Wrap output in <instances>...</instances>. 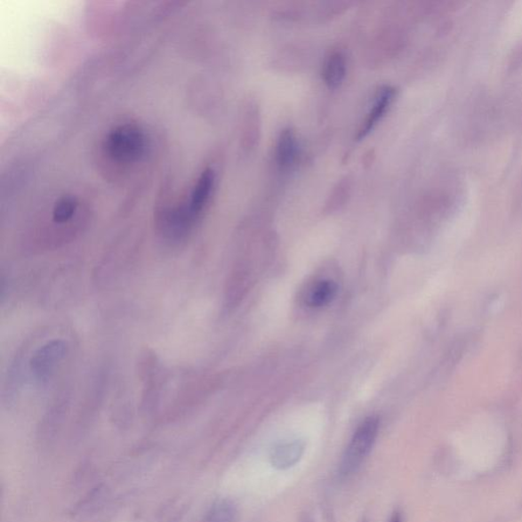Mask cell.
<instances>
[{
	"mask_svg": "<svg viewBox=\"0 0 522 522\" xmlns=\"http://www.w3.org/2000/svg\"><path fill=\"white\" fill-rule=\"evenodd\" d=\"M151 138L136 122L116 124L100 142V157L107 171L123 173L136 168L149 156Z\"/></svg>",
	"mask_w": 522,
	"mask_h": 522,
	"instance_id": "obj_1",
	"label": "cell"
},
{
	"mask_svg": "<svg viewBox=\"0 0 522 522\" xmlns=\"http://www.w3.org/2000/svg\"><path fill=\"white\" fill-rule=\"evenodd\" d=\"M338 291L337 284L329 278L319 280L309 292L308 303L310 308L317 309L329 304L335 298Z\"/></svg>",
	"mask_w": 522,
	"mask_h": 522,
	"instance_id": "obj_8",
	"label": "cell"
},
{
	"mask_svg": "<svg viewBox=\"0 0 522 522\" xmlns=\"http://www.w3.org/2000/svg\"><path fill=\"white\" fill-rule=\"evenodd\" d=\"M304 444L301 441L278 444L271 450L270 462L277 470H288L301 461Z\"/></svg>",
	"mask_w": 522,
	"mask_h": 522,
	"instance_id": "obj_5",
	"label": "cell"
},
{
	"mask_svg": "<svg viewBox=\"0 0 522 522\" xmlns=\"http://www.w3.org/2000/svg\"><path fill=\"white\" fill-rule=\"evenodd\" d=\"M389 522H402L401 517L399 513H394L391 520Z\"/></svg>",
	"mask_w": 522,
	"mask_h": 522,
	"instance_id": "obj_11",
	"label": "cell"
},
{
	"mask_svg": "<svg viewBox=\"0 0 522 522\" xmlns=\"http://www.w3.org/2000/svg\"><path fill=\"white\" fill-rule=\"evenodd\" d=\"M298 156V142L293 131H282L277 143L276 158L282 169H288L295 163Z\"/></svg>",
	"mask_w": 522,
	"mask_h": 522,
	"instance_id": "obj_6",
	"label": "cell"
},
{
	"mask_svg": "<svg viewBox=\"0 0 522 522\" xmlns=\"http://www.w3.org/2000/svg\"><path fill=\"white\" fill-rule=\"evenodd\" d=\"M68 345L65 341L52 340L33 354L30 368L35 377L46 381L52 377L55 368L66 357Z\"/></svg>",
	"mask_w": 522,
	"mask_h": 522,
	"instance_id": "obj_3",
	"label": "cell"
},
{
	"mask_svg": "<svg viewBox=\"0 0 522 522\" xmlns=\"http://www.w3.org/2000/svg\"><path fill=\"white\" fill-rule=\"evenodd\" d=\"M395 94L396 90L391 86H385L379 90L370 113H368L365 122L358 130L357 135V141L365 138L377 126L382 116L387 113L389 106H391Z\"/></svg>",
	"mask_w": 522,
	"mask_h": 522,
	"instance_id": "obj_4",
	"label": "cell"
},
{
	"mask_svg": "<svg viewBox=\"0 0 522 522\" xmlns=\"http://www.w3.org/2000/svg\"><path fill=\"white\" fill-rule=\"evenodd\" d=\"M236 515V508L231 501L222 500L212 510L207 522H233Z\"/></svg>",
	"mask_w": 522,
	"mask_h": 522,
	"instance_id": "obj_10",
	"label": "cell"
},
{
	"mask_svg": "<svg viewBox=\"0 0 522 522\" xmlns=\"http://www.w3.org/2000/svg\"><path fill=\"white\" fill-rule=\"evenodd\" d=\"M80 203L72 195L60 197L52 208V221L57 225H65L78 213Z\"/></svg>",
	"mask_w": 522,
	"mask_h": 522,
	"instance_id": "obj_9",
	"label": "cell"
},
{
	"mask_svg": "<svg viewBox=\"0 0 522 522\" xmlns=\"http://www.w3.org/2000/svg\"><path fill=\"white\" fill-rule=\"evenodd\" d=\"M380 422L377 417H368L355 431L339 466L341 477L353 475L365 461L373 447L379 434Z\"/></svg>",
	"mask_w": 522,
	"mask_h": 522,
	"instance_id": "obj_2",
	"label": "cell"
},
{
	"mask_svg": "<svg viewBox=\"0 0 522 522\" xmlns=\"http://www.w3.org/2000/svg\"><path fill=\"white\" fill-rule=\"evenodd\" d=\"M347 62L345 55L341 52H332L326 58L323 68V78L326 85L337 88L345 79Z\"/></svg>",
	"mask_w": 522,
	"mask_h": 522,
	"instance_id": "obj_7",
	"label": "cell"
}]
</instances>
